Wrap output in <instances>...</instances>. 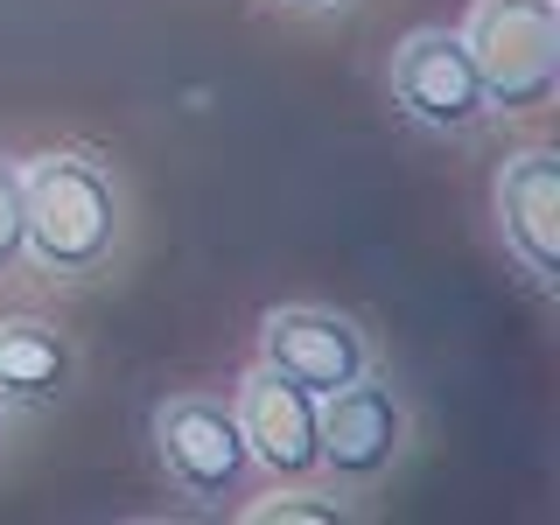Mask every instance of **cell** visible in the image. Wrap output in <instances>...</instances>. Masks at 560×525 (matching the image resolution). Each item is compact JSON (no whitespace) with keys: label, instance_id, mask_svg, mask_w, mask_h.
<instances>
[{"label":"cell","instance_id":"obj_12","mask_svg":"<svg viewBox=\"0 0 560 525\" xmlns=\"http://www.w3.org/2000/svg\"><path fill=\"white\" fill-rule=\"evenodd\" d=\"M315 8H350V0H315Z\"/></svg>","mask_w":560,"mask_h":525},{"label":"cell","instance_id":"obj_2","mask_svg":"<svg viewBox=\"0 0 560 525\" xmlns=\"http://www.w3.org/2000/svg\"><path fill=\"white\" fill-rule=\"evenodd\" d=\"M469 57L483 98L504 113H533L560 84V8L553 0H477L469 14Z\"/></svg>","mask_w":560,"mask_h":525},{"label":"cell","instance_id":"obj_8","mask_svg":"<svg viewBox=\"0 0 560 525\" xmlns=\"http://www.w3.org/2000/svg\"><path fill=\"white\" fill-rule=\"evenodd\" d=\"M498 218H504L512 253L539 280H553L560 273V162H553V148H525V154L504 162V175H498Z\"/></svg>","mask_w":560,"mask_h":525},{"label":"cell","instance_id":"obj_4","mask_svg":"<svg viewBox=\"0 0 560 525\" xmlns=\"http://www.w3.org/2000/svg\"><path fill=\"white\" fill-rule=\"evenodd\" d=\"M154 448H162L168 477L203 504L232 498L245 463H253V448L238 434V413H224L218 399H162L154 407Z\"/></svg>","mask_w":560,"mask_h":525},{"label":"cell","instance_id":"obj_6","mask_svg":"<svg viewBox=\"0 0 560 525\" xmlns=\"http://www.w3.org/2000/svg\"><path fill=\"white\" fill-rule=\"evenodd\" d=\"M399 434H407V420H399V399L385 393V385L350 378V385L329 393V407H315V448H323V463L350 483L378 477L399 455Z\"/></svg>","mask_w":560,"mask_h":525},{"label":"cell","instance_id":"obj_10","mask_svg":"<svg viewBox=\"0 0 560 525\" xmlns=\"http://www.w3.org/2000/svg\"><path fill=\"white\" fill-rule=\"evenodd\" d=\"M22 259V168L0 162V273Z\"/></svg>","mask_w":560,"mask_h":525},{"label":"cell","instance_id":"obj_1","mask_svg":"<svg viewBox=\"0 0 560 525\" xmlns=\"http://www.w3.org/2000/svg\"><path fill=\"white\" fill-rule=\"evenodd\" d=\"M113 183L92 162L49 154L22 175V245L49 273H92L113 253Z\"/></svg>","mask_w":560,"mask_h":525},{"label":"cell","instance_id":"obj_3","mask_svg":"<svg viewBox=\"0 0 560 525\" xmlns=\"http://www.w3.org/2000/svg\"><path fill=\"white\" fill-rule=\"evenodd\" d=\"M393 98L434 133H469L490 113L477 57H469V43L448 35V28H420L393 49Z\"/></svg>","mask_w":560,"mask_h":525},{"label":"cell","instance_id":"obj_7","mask_svg":"<svg viewBox=\"0 0 560 525\" xmlns=\"http://www.w3.org/2000/svg\"><path fill=\"white\" fill-rule=\"evenodd\" d=\"M238 434L273 477H308V469H323V448H315V393L294 385V378H280L273 364H259V372L245 378Z\"/></svg>","mask_w":560,"mask_h":525},{"label":"cell","instance_id":"obj_5","mask_svg":"<svg viewBox=\"0 0 560 525\" xmlns=\"http://www.w3.org/2000/svg\"><path fill=\"white\" fill-rule=\"evenodd\" d=\"M259 343H267L273 372L308 385L315 399H329L337 385L364 378V337L329 308H273L267 329H259Z\"/></svg>","mask_w":560,"mask_h":525},{"label":"cell","instance_id":"obj_11","mask_svg":"<svg viewBox=\"0 0 560 525\" xmlns=\"http://www.w3.org/2000/svg\"><path fill=\"white\" fill-rule=\"evenodd\" d=\"M337 512L329 504H302V498H280V504H259L253 525H329Z\"/></svg>","mask_w":560,"mask_h":525},{"label":"cell","instance_id":"obj_9","mask_svg":"<svg viewBox=\"0 0 560 525\" xmlns=\"http://www.w3.org/2000/svg\"><path fill=\"white\" fill-rule=\"evenodd\" d=\"M70 358L57 343V329L43 323H0V393L8 399H49L63 385Z\"/></svg>","mask_w":560,"mask_h":525}]
</instances>
